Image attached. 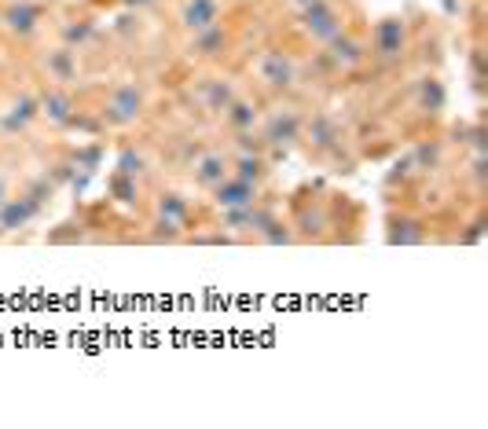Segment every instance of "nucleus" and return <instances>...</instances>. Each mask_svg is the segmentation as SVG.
<instances>
[{"label":"nucleus","mask_w":488,"mask_h":429,"mask_svg":"<svg viewBox=\"0 0 488 429\" xmlns=\"http://www.w3.org/2000/svg\"><path fill=\"white\" fill-rule=\"evenodd\" d=\"M147 114V88L140 81H118L106 88L99 103V118L111 129H129Z\"/></svg>","instance_id":"obj_1"},{"label":"nucleus","mask_w":488,"mask_h":429,"mask_svg":"<svg viewBox=\"0 0 488 429\" xmlns=\"http://www.w3.org/2000/svg\"><path fill=\"white\" fill-rule=\"evenodd\" d=\"M250 70H253V78L264 92H290L301 81V63L294 59V51H283V48L257 51Z\"/></svg>","instance_id":"obj_2"},{"label":"nucleus","mask_w":488,"mask_h":429,"mask_svg":"<svg viewBox=\"0 0 488 429\" xmlns=\"http://www.w3.org/2000/svg\"><path fill=\"white\" fill-rule=\"evenodd\" d=\"M367 48H371V63H378V67H401L408 59V51H411L404 19H382V23L374 26Z\"/></svg>","instance_id":"obj_3"},{"label":"nucleus","mask_w":488,"mask_h":429,"mask_svg":"<svg viewBox=\"0 0 488 429\" xmlns=\"http://www.w3.org/2000/svg\"><path fill=\"white\" fill-rule=\"evenodd\" d=\"M301 129H305V114L298 106H276V111H264L257 122V136L264 140V147H294L301 143Z\"/></svg>","instance_id":"obj_4"},{"label":"nucleus","mask_w":488,"mask_h":429,"mask_svg":"<svg viewBox=\"0 0 488 429\" xmlns=\"http://www.w3.org/2000/svg\"><path fill=\"white\" fill-rule=\"evenodd\" d=\"M188 177L195 187L213 191L225 177H232V151L228 147H202L191 154L188 162Z\"/></svg>","instance_id":"obj_5"},{"label":"nucleus","mask_w":488,"mask_h":429,"mask_svg":"<svg viewBox=\"0 0 488 429\" xmlns=\"http://www.w3.org/2000/svg\"><path fill=\"white\" fill-rule=\"evenodd\" d=\"M37 103H41V118L51 122V125H60V129L74 125L78 114H81L78 111V96H74L70 85H44L37 92Z\"/></svg>","instance_id":"obj_6"},{"label":"nucleus","mask_w":488,"mask_h":429,"mask_svg":"<svg viewBox=\"0 0 488 429\" xmlns=\"http://www.w3.org/2000/svg\"><path fill=\"white\" fill-rule=\"evenodd\" d=\"M327 59L338 74H356V70H364L367 63H371V48H367V37H360V33H349V30H342L335 41H331V51Z\"/></svg>","instance_id":"obj_7"},{"label":"nucleus","mask_w":488,"mask_h":429,"mask_svg":"<svg viewBox=\"0 0 488 429\" xmlns=\"http://www.w3.org/2000/svg\"><path fill=\"white\" fill-rule=\"evenodd\" d=\"M41 202L37 198H30L26 191H12L5 202H0V232L5 235H12V232H23V228H30L37 217H41Z\"/></svg>","instance_id":"obj_8"},{"label":"nucleus","mask_w":488,"mask_h":429,"mask_svg":"<svg viewBox=\"0 0 488 429\" xmlns=\"http://www.w3.org/2000/svg\"><path fill=\"white\" fill-rule=\"evenodd\" d=\"M195 103L202 106V111L206 114H213V118H221V111H225V106L239 96V85L232 81V78H221V74H213V78H202L195 88Z\"/></svg>","instance_id":"obj_9"},{"label":"nucleus","mask_w":488,"mask_h":429,"mask_svg":"<svg viewBox=\"0 0 488 429\" xmlns=\"http://www.w3.org/2000/svg\"><path fill=\"white\" fill-rule=\"evenodd\" d=\"M213 205L216 209H243V205H253V202H261L264 198V187H257V184H250V180H243V177H225L221 184H216L213 191Z\"/></svg>","instance_id":"obj_10"},{"label":"nucleus","mask_w":488,"mask_h":429,"mask_svg":"<svg viewBox=\"0 0 488 429\" xmlns=\"http://www.w3.org/2000/svg\"><path fill=\"white\" fill-rule=\"evenodd\" d=\"M261 114H264V103L239 92V96L225 106V111H221V122H225L228 132H250V129H257Z\"/></svg>","instance_id":"obj_11"},{"label":"nucleus","mask_w":488,"mask_h":429,"mask_svg":"<svg viewBox=\"0 0 488 429\" xmlns=\"http://www.w3.org/2000/svg\"><path fill=\"white\" fill-rule=\"evenodd\" d=\"M41 70L48 85H74L78 81V51L74 48H51L41 56Z\"/></svg>","instance_id":"obj_12"},{"label":"nucleus","mask_w":488,"mask_h":429,"mask_svg":"<svg viewBox=\"0 0 488 429\" xmlns=\"http://www.w3.org/2000/svg\"><path fill=\"white\" fill-rule=\"evenodd\" d=\"M225 48H228V33L221 30V23H213V26H206V30H198V33L191 37L188 56L198 59V63H216V59L228 56Z\"/></svg>","instance_id":"obj_13"},{"label":"nucleus","mask_w":488,"mask_h":429,"mask_svg":"<svg viewBox=\"0 0 488 429\" xmlns=\"http://www.w3.org/2000/svg\"><path fill=\"white\" fill-rule=\"evenodd\" d=\"M232 173L264 187L268 177H272V162H268V154L264 151H232Z\"/></svg>","instance_id":"obj_14"},{"label":"nucleus","mask_w":488,"mask_h":429,"mask_svg":"<svg viewBox=\"0 0 488 429\" xmlns=\"http://www.w3.org/2000/svg\"><path fill=\"white\" fill-rule=\"evenodd\" d=\"M0 30H8L15 41H30L41 30V15L30 5H12L0 12Z\"/></svg>","instance_id":"obj_15"},{"label":"nucleus","mask_w":488,"mask_h":429,"mask_svg":"<svg viewBox=\"0 0 488 429\" xmlns=\"http://www.w3.org/2000/svg\"><path fill=\"white\" fill-rule=\"evenodd\" d=\"M305 30H308L312 41L331 44V41L345 30V19H338V15L327 12V8H308V12H305Z\"/></svg>","instance_id":"obj_16"},{"label":"nucleus","mask_w":488,"mask_h":429,"mask_svg":"<svg viewBox=\"0 0 488 429\" xmlns=\"http://www.w3.org/2000/svg\"><path fill=\"white\" fill-rule=\"evenodd\" d=\"M154 213L161 221H170V224H177V228H191V202L184 198V195H177V191H161L158 198H154Z\"/></svg>","instance_id":"obj_17"},{"label":"nucleus","mask_w":488,"mask_h":429,"mask_svg":"<svg viewBox=\"0 0 488 429\" xmlns=\"http://www.w3.org/2000/svg\"><path fill=\"white\" fill-rule=\"evenodd\" d=\"M213 23H221V5H216V0H188L180 8V26L191 33H198Z\"/></svg>","instance_id":"obj_18"},{"label":"nucleus","mask_w":488,"mask_h":429,"mask_svg":"<svg viewBox=\"0 0 488 429\" xmlns=\"http://www.w3.org/2000/svg\"><path fill=\"white\" fill-rule=\"evenodd\" d=\"M429 239V224L422 217H404L401 224L390 217V242H401V246H419Z\"/></svg>","instance_id":"obj_19"},{"label":"nucleus","mask_w":488,"mask_h":429,"mask_svg":"<svg viewBox=\"0 0 488 429\" xmlns=\"http://www.w3.org/2000/svg\"><path fill=\"white\" fill-rule=\"evenodd\" d=\"M12 191H15V187H12V177H5V173H0V202H5Z\"/></svg>","instance_id":"obj_20"},{"label":"nucleus","mask_w":488,"mask_h":429,"mask_svg":"<svg viewBox=\"0 0 488 429\" xmlns=\"http://www.w3.org/2000/svg\"><path fill=\"white\" fill-rule=\"evenodd\" d=\"M0 67H5V63H0Z\"/></svg>","instance_id":"obj_21"}]
</instances>
